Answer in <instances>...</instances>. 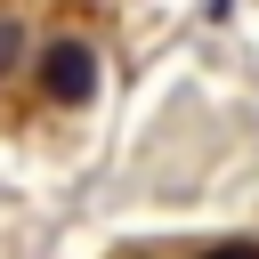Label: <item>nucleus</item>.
Segmentation results:
<instances>
[{"instance_id": "f257e3e1", "label": "nucleus", "mask_w": 259, "mask_h": 259, "mask_svg": "<svg viewBox=\"0 0 259 259\" xmlns=\"http://www.w3.org/2000/svg\"><path fill=\"white\" fill-rule=\"evenodd\" d=\"M32 81H40V97H49V105H65V113H73V105H89V97H97V49H89V40H73V32H57V40L32 57Z\"/></svg>"}, {"instance_id": "f03ea898", "label": "nucleus", "mask_w": 259, "mask_h": 259, "mask_svg": "<svg viewBox=\"0 0 259 259\" xmlns=\"http://www.w3.org/2000/svg\"><path fill=\"white\" fill-rule=\"evenodd\" d=\"M16 65H24V24H16V16H0V81H8Z\"/></svg>"}, {"instance_id": "7ed1b4c3", "label": "nucleus", "mask_w": 259, "mask_h": 259, "mask_svg": "<svg viewBox=\"0 0 259 259\" xmlns=\"http://www.w3.org/2000/svg\"><path fill=\"white\" fill-rule=\"evenodd\" d=\"M202 259H259V243H219V251H202Z\"/></svg>"}]
</instances>
